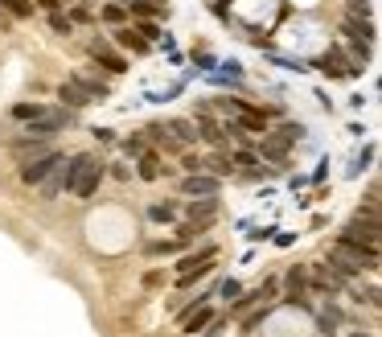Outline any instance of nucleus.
Here are the masks:
<instances>
[{
    "label": "nucleus",
    "mask_w": 382,
    "mask_h": 337,
    "mask_svg": "<svg viewBox=\"0 0 382 337\" xmlns=\"http://www.w3.org/2000/svg\"><path fill=\"white\" fill-rule=\"evenodd\" d=\"M99 177H103V161H95L86 152L74 156V161H66V189L74 198H91L99 189Z\"/></svg>",
    "instance_id": "1"
},
{
    "label": "nucleus",
    "mask_w": 382,
    "mask_h": 337,
    "mask_svg": "<svg viewBox=\"0 0 382 337\" xmlns=\"http://www.w3.org/2000/svg\"><path fill=\"white\" fill-rule=\"evenodd\" d=\"M333 268L342 272H374L379 268V247H358V243H337L329 255Z\"/></svg>",
    "instance_id": "2"
},
{
    "label": "nucleus",
    "mask_w": 382,
    "mask_h": 337,
    "mask_svg": "<svg viewBox=\"0 0 382 337\" xmlns=\"http://www.w3.org/2000/svg\"><path fill=\"white\" fill-rule=\"evenodd\" d=\"M58 95H62V99H66L70 107H82V103L99 99V95H103V86H95V82H86V78H66Z\"/></svg>",
    "instance_id": "3"
},
{
    "label": "nucleus",
    "mask_w": 382,
    "mask_h": 337,
    "mask_svg": "<svg viewBox=\"0 0 382 337\" xmlns=\"http://www.w3.org/2000/svg\"><path fill=\"white\" fill-rule=\"evenodd\" d=\"M53 165H58V156H53V152L33 156V161H25V165H21V181L37 185V181H45V177H49V169H53Z\"/></svg>",
    "instance_id": "4"
},
{
    "label": "nucleus",
    "mask_w": 382,
    "mask_h": 337,
    "mask_svg": "<svg viewBox=\"0 0 382 337\" xmlns=\"http://www.w3.org/2000/svg\"><path fill=\"white\" fill-rule=\"evenodd\" d=\"M181 194H185V198H214V194H218V181H214V177H202V173H189V177L181 181Z\"/></svg>",
    "instance_id": "5"
},
{
    "label": "nucleus",
    "mask_w": 382,
    "mask_h": 337,
    "mask_svg": "<svg viewBox=\"0 0 382 337\" xmlns=\"http://www.w3.org/2000/svg\"><path fill=\"white\" fill-rule=\"evenodd\" d=\"M91 54H95V58H99V62H103L107 70H115V74L123 70V58H119V54H115V49H111L107 41H95V45H91Z\"/></svg>",
    "instance_id": "6"
},
{
    "label": "nucleus",
    "mask_w": 382,
    "mask_h": 337,
    "mask_svg": "<svg viewBox=\"0 0 382 337\" xmlns=\"http://www.w3.org/2000/svg\"><path fill=\"white\" fill-rule=\"evenodd\" d=\"M321 70H325V74H329V78H342V74H354V66H346V58H342V54H337V49H333V54H325V58H321Z\"/></svg>",
    "instance_id": "7"
},
{
    "label": "nucleus",
    "mask_w": 382,
    "mask_h": 337,
    "mask_svg": "<svg viewBox=\"0 0 382 337\" xmlns=\"http://www.w3.org/2000/svg\"><path fill=\"white\" fill-rule=\"evenodd\" d=\"M66 189V161H58L53 169H49V181H45V198H58Z\"/></svg>",
    "instance_id": "8"
},
{
    "label": "nucleus",
    "mask_w": 382,
    "mask_h": 337,
    "mask_svg": "<svg viewBox=\"0 0 382 337\" xmlns=\"http://www.w3.org/2000/svg\"><path fill=\"white\" fill-rule=\"evenodd\" d=\"M12 115H16V119H41V115H45V107H37V103H16V107H12Z\"/></svg>",
    "instance_id": "9"
},
{
    "label": "nucleus",
    "mask_w": 382,
    "mask_h": 337,
    "mask_svg": "<svg viewBox=\"0 0 382 337\" xmlns=\"http://www.w3.org/2000/svg\"><path fill=\"white\" fill-rule=\"evenodd\" d=\"M140 177H148V181H152V177H160V161H156L152 152H148V156H140Z\"/></svg>",
    "instance_id": "10"
},
{
    "label": "nucleus",
    "mask_w": 382,
    "mask_h": 337,
    "mask_svg": "<svg viewBox=\"0 0 382 337\" xmlns=\"http://www.w3.org/2000/svg\"><path fill=\"white\" fill-rule=\"evenodd\" d=\"M206 321H210V309H198V313H189V317H185V334H198Z\"/></svg>",
    "instance_id": "11"
},
{
    "label": "nucleus",
    "mask_w": 382,
    "mask_h": 337,
    "mask_svg": "<svg viewBox=\"0 0 382 337\" xmlns=\"http://www.w3.org/2000/svg\"><path fill=\"white\" fill-rule=\"evenodd\" d=\"M288 288H292V301H296V297H305V272H300V268H292V276H288Z\"/></svg>",
    "instance_id": "12"
},
{
    "label": "nucleus",
    "mask_w": 382,
    "mask_h": 337,
    "mask_svg": "<svg viewBox=\"0 0 382 337\" xmlns=\"http://www.w3.org/2000/svg\"><path fill=\"white\" fill-rule=\"evenodd\" d=\"M0 4H4L12 16H29V12H33V4H29V0H0Z\"/></svg>",
    "instance_id": "13"
},
{
    "label": "nucleus",
    "mask_w": 382,
    "mask_h": 337,
    "mask_svg": "<svg viewBox=\"0 0 382 337\" xmlns=\"http://www.w3.org/2000/svg\"><path fill=\"white\" fill-rule=\"evenodd\" d=\"M173 132H177V140H185V144H189V140H198L193 124H185V119H177V124H173Z\"/></svg>",
    "instance_id": "14"
},
{
    "label": "nucleus",
    "mask_w": 382,
    "mask_h": 337,
    "mask_svg": "<svg viewBox=\"0 0 382 337\" xmlns=\"http://www.w3.org/2000/svg\"><path fill=\"white\" fill-rule=\"evenodd\" d=\"M119 45H132V49H144V37H132V29H119Z\"/></svg>",
    "instance_id": "15"
},
{
    "label": "nucleus",
    "mask_w": 382,
    "mask_h": 337,
    "mask_svg": "<svg viewBox=\"0 0 382 337\" xmlns=\"http://www.w3.org/2000/svg\"><path fill=\"white\" fill-rule=\"evenodd\" d=\"M173 214H177V210H173L169 202H165V206H152V218H156V222H169Z\"/></svg>",
    "instance_id": "16"
},
{
    "label": "nucleus",
    "mask_w": 382,
    "mask_h": 337,
    "mask_svg": "<svg viewBox=\"0 0 382 337\" xmlns=\"http://www.w3.org/2000/svg\"><path fill=\"white\" fill-rule=\"evenodd\" d=\"M140 33H144V41H156V37H160V29H156L152 21H144V25H140Z\"/></svg>",
    "instance_id": "17"
},
{
    "label": "nucleus",
    "mask_w": 382,
    "mask_h": 337,
    "mask_svg": "<svg viewBox=\"0 0 382 337\" xmlns=\"http://www.w3.org/2000/svg\"><path fill=\"white\" fill-rule=\"evenodd\" d=\"M103 16H107V21H123V8H115V4H107V8H103Z\"/></svg>",
    "instance_id": "18"
},
{
    "label": "nucleus",
    "mask_w": 382,
    "mask_h": 337,
    "mask_svg": "<svg viewBox=\"0 0 382 337\" xmlns=\"http://www.w3.org/2000/svg\"><path fill=\"white\" fill-rule=\"evenodd\" d=\"M218 292H222V297H226V301H230V297H239V284H235V280H226V284H222V288H218Z\"/></svg>",
    "instance_id": "19"
},
{
    "label": "nucleus",
    "mask_w": 382,
    "mask_h": 337,
    "mask_svg": "<svg viewBox=\"0 0 382 337\" xmlns=\"http://www.w3.org/2000/svg\"><path fill=\"white\" fill-rule=\"evenodd\" d=\"M49 25H53V29H58V33H70V21H66V16H53V21H49Z\"/></svg>",
    "instance_id": "20"
},
{
    "label": "nucleus",
    "mask_w": 382,
    "mask_h": 337,
    "mask_svg": "<svg viewBox=\"0 0 382 337\" xmlns=\"http://www.w3.org/2000/svg\"><path fill=\"white\" fill-rule=\"evenodd\" d=\"M350 4H354V8H366V0H350Z\"/></svg>",
    "instance_id": "21"
}]
</instances>
